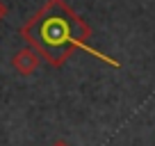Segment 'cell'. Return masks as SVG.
<instances>
[{"instance_id":"obj_3","label":"cell","mask_w":155,"mask_h":146,"mask_svg":"<svg viewBox=\"0 0 155 146\" xmlns=\"http://www.w3.org/2000/svg\"><path fill=\"white\" fill-rule=\"evenodd\" d=\"M5 14H7V7H5V2H2V0H0V21L5 18Z\"/></svg>"},{"instance_id":"obj_1","label":"cell","mask_w":155,"mask_h":146,"mask_svg":"<svg viewBox=\"0 0 155 146\" xmlns=\"http://www.w3.org/2000/svg\"><path fill=\"white\" fill-rule=\"evenodd\" d=\"M23 39L30 46H34L37 53H41L50 64L59 66L73 50L82 48L89 50L101 62H107L112 66H121L116 59L103 55L101 50L89 46L91 28L84 23L78 14H73L64 0H48L28 23L21 28Z\"/></svg>"},{"instance_id":"obj_4","label":"cell","mask_w":155,"mask_h":146,"mask_svg":"<svg viewBox=\"0 0 155 146\" xmlns=\"http://www.w3.org/2000/svg\"><path fill=\"white\" fill-rule=\"evenodd\" d=\"M55 146H66V144H55Z\"/></svg>"},{"instance_id":"obj_2","label":"cell","mask_w":155,"mask_h":146,"mask_svg":"<svg viewBox=\"0 0 155 146\" xmlns=\"http://www.w3.org/2000/svg\"><path fill=\"white\" fill-rule=\"evenodd\" d=\"M37 66H39V55H37V50L23 48V50H18V53H16V57H14V68H16L18 73L30 75Z\"/></svg>"}]
</instances>
